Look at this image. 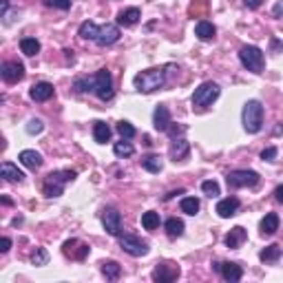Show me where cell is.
Wrapping results in <instances>:
<instances>
[{
  "label": "cell",
  "instance_id": "c3c4849f",
  "mask_svg": "<svg viewBox=\"0 0 283 283\" xmlns=\"http://www.w3.org/2000/svg\"><path fill=\"white\" fill-rule=\"evenodd\" d=\"M274 16H277V18L281 16V5H277V7H274Z\"/></svg>",
  "mask_w": 283,
  "mask_h": 283
},
{
  "label": "cell",
  "instance_id": "4dcf8cb0",
  "mask_svg": "<svg viewBox=\"0 0 283 283\" xmlns=\"http://www.w3.org/2000/svg\"><path fill=\"white\" fill-rule=\"evenodd\" d=\"M164 228H166V232H168V237H181L184 235V221L181 219H177V217H171L168 221L164 224Z\"/></svg>",
  "mask_w": 283,
  "mask_h": 283
},
{
  "label": "cell",
  "instance_id": "484cf974",
  "mask_svg": "<svg viewBox=\"0 0 283 283\" xmlns=\"http://www.w3.org/2000/svg\"><path fill=\"white\" fill-rule=\"evenodd\" d=\"M141 168H146L148 173H159L164 168V161L159 155H148V157H141Z\"/></svg>",
  "mask_w": 283,
  "mask_h": 283
},
{
  "label": "cell",
  "instance_id": "7402d4cb",
  "mask_svg": "<svg viewBox=\"0 0 283 283\" xmlns=\"http://www.w3.org/2000/svg\"><path fill=\"white\" fill-rule=\"evenodd\" d=\"M188 153H190V144H188L186 139H184V137L173 139V146H171V159H173V161L186 159Z\"/></svg>",
  "mask_w": 283,
  "mask_h": 283
},
{
  "label": "cell",
  "instance_id": "7a4b0ae2",
  "mask_svg": "<svg viewBox=\"0 0 283 283\" xmlns=\"http://www.w3.org/2000/svg\"><path fill=\"white\" fill-rule=\"evenodd\" d=\"M241 119H244V129L254 135L264 129V104L259 100H248L244 104V113H241Z\"/></svg>",
  "mask_w": 283,
  "mask_h": 283
},
{
  "label": "cell",
  "instance_id": "4fadbf2b",
  "mask_svg": "<svg viewBox=\"0 0 283 283\" xmlns=\"http://www.w3.org/2000/svg\"><path fill=\"white\" fill-rule=\"evenodd\" d=\"M119 40V27L117 25H104L100 27V33H97V45L100 47H111L115 45V42Z\"/></svg>",
  "mask_w": 283,
  "mask_h": 283
},
{
  "label": "cell",
  "instance_id": "8992f818",
  "mask_svg": "<svg viewBox=\"0 0 283 283\" xmlns=\"http://www.w3.org/2000/svg\"><path fill=\"white\" fill-rule=\"evenodd\" d=\"M259 173L257 171H248V168H239V171H230L226 175L228 188H254L259 184Z\"/></svg>",
  "mask_w": 283,
  "mask_h": 283
},
{
  "label": "cell",
  "instance_id": "d6a6232c",
  "mask_svg": "<svg viewBox=\"0 0 283 283\" xmlns=\"http://www.w3.org/2000/svg\"><path fill=\"white\" fill-rule=\"evenodd\" d=\"M113 153L117 155V157H131L133 153H135V148L129 139H122V141H115V146H113Z\"/></svg>",
  "mask_w": 283,
  "mask_h": 283
},
{
  "label": "cell",
  "instance_id": "e0dca14e",
  "mask_svg": "<svg viewBox=\"0 0 283 283\" xmlns=\"http://www.w3.org/2000/svg\"><path fill=\"white\" fill-rule=\"evenodd\" d=\"M248 239V232H246V228H241V226H235L228 235L224 237V244L230 248V250H237V248H241L244 246V241Z\"/></svg>",
  "mask_w": 283,
  "mask_h": 283
},
{
  "label": "cell",
  "instance_id": "277c9868",
  "mask_svg": "<svg viewBox=\"0 0 283 283\" xmlns=\"http://www.w3.org/2000/svg\"><path fill=\"white\" fill-rule=\"evenodd\" d=\"M239 60H241V65L248 71H252V73H264V69H266V55H264V51H261L259 47H254V45L241 47V51H239Z\"/></svg>",
  "mask_w": 283,
  "mask_h": 283
},
{
  "label": "cell",
  "instance_id": "ba28073f",
  "mask_svg": "<svg viewBox=\"0 0 283 283\" xmlns=\"http://www.w3.org/2000/svg\"><path fill=\"white\" fill-rule=\"evenodd\" d=\"M119 248L126 254H131V257H144V254H148V244L141 241L135 235H119Z\"/></svg>",
  "mask_w": 283,
  "mask_h": 283
},
{
  "label": "cell",
  "instance_id": "5b68a950",
  "mask_svg": "<svg viewBox=\"0 0 283 283\" xmlns=\"http://www.w3.org/2000/svg\"><path fill=\"white\" fill-rule=\"evenodd\" d=\"M219 93H221V89H219L217 82H204V84H199V87L195 89L193 106H197V109H206V106H210L212 102L217 100Z\"/></svg>",
  "mask_w": 283,
  "mask_h": 283
},
{
  "label": "cell",
  "instance_id": "cb8c5ba5",
  "mask_svg": "<svg viewBox=\"0 0 283 283\" xmlns=\"http://www.w3.org/2000/svg\"><path fill=\"white\" fill-rule=\"evenodd\" d=\"M77 33H80V38L84 40H97V33H100V27H97L93 20H87V23L80 25V29H77Z\"/></svg>",
  "mask_w": 283,
  "mask_h": 283
},
{
  "label": "cell",
  "instance_id": "d4e9b609",
  "mask_svg": "<svg viewBox=\"0 0 283 283\" xmlns=\"http://www.w3.org/2000/svg\"><path fill=\"white\" fill-rule=\"evenodd\" d=\"M93 137L97 144H106L111 139V126L106 122H95L93 124Z\"/></svg>",
  "mask_w": 283,
  "mask_h": 283
},
{
  "label": "cell",
  "instance_id": "52a82bcc",
  "mask_svg": "<svg viewBox=\"0 0 283 283\" xmlns=\"http://www.w3.org/2000/svg\"><path fill=\"white\" fill-rule=\"evenodd\" d=\"M93 93L100 97L102 102H109L113 93H115V91H113V75L106 69H100L93 75Z\"/></svg>",
  "mask_w": 283,
  "mask_h": 283
},
{
  "label": "cell",
  "instance_id": "603a6c76",
  "mask_svg": "<svg viewBox=\"0 0 283 283\" xmlns=\"http://www.w3.org/2000/svg\"><path fill=\"white\" fill-rule=\"evenodd\" d=\"M215 33H217L215 25L208 23V20H199V23L195 25V35H197L199 40H204V42L212 40V38H215Z\"/></svg>",
  "mask_w": 283,
  "mask_h": 283
},
{
  "label": "cell",
  "instance_id": "1f68e13d",
  "mask_svg": "<svg viewBox=\"0 0 283 283\" xmlns=\"http://www.w3.org/2000/svg\"><path fill=\"white\" fill-rule=\"evenodd\" d=\"M179 208H181V212H186V215H197V212H199V199H197V197H184L179 201Z\"/></svg>",
  "mask_w": 283,
  "mask_h": 283
},
{
  "label": "cell",
  "instance_id": "f6af8a7d",
  "mask_svg": "<svg viewBox=\"0 0 283 283\" xmlns=\"http://www.w3.org/2000/svg\"><path fill=\"white\" fill-rule=\"evenodd\" d=\"M270 45H272V51H283V42H279L277 38H272Z\"/></svg>",
  "mask_w": 283,
  "mask_h": 283
},
{
  "label": "cell",
  "instance_id": "8fae6325",
  "mask_svg": "<svg viewBox=\"0 0 283 283\" xmlns=\"http://www.w3.org/2000/svg\"><path fill=\"white\" fill-rule=\"evenodd\" d=\"M212 268L221 274V277L226 279V281H230V283H237V281H241V277H244V268L239 266V264H232V261H226V264H212Z\"/></svg>",
  "mask_w": 283,
  "mask_h": 283
},
{
  "label": "cell",
  "instance_id": "7bdbcfd3",
  "mask_svg": "<svg viewBox=\"0 0 283 283\" xmlns=\"http://www.w3.org/2000/svg\"><path fill=\"white\" fill-rule=\"evenodd\" d=\"M244 5L248 9H259V7L264 5V0H244Z\"/></svg>",
  "mask_w": 283,
  "mask_h": 283
},
{
  "label": "cell",
  "instance_id": "7dc6e473",
  "mask_svg": "<svg viewBox=\"0 0 283 283\" xmlns=\"http://www.w3.org/2000/svg\"><path fill=\"white\" fill-rule=\"evenodd\" d=\"M274 197H277L279 204H283V184H281V186H277V190H274Z\"/></svg>",
  "mask_w": 283,
  "mask_h": 283
},
{
  "label": "cell",
  "instance_id": "83f0119b",
  "mask_svg": "<svg viewBox=\"0 0 283 283\" xmlns=\"http://www.w3.org/2000/svg\"><path fill=\"white\" fill-rule=\"evenodd\" d=\"M279 257H281V248H279L277 244L268 246V248H264V250L259 252V259L264 261V264H272V261H279Z\"/></svg>",
  "mask_w": 283,
  "mask_h": 283
},
{
  "label": "cell",
  "instance_id": "b9f144b4",
  "mask_svg": "<svg viewBox=\"0 0 283 283\" xmlns=\"http://www.w3.org/2000/svg\"><path fill=\"white\" fill-rule=\"evenodd\" d=\"M87 254H89V246H87V244H80V250L73 254V259H84Z\"/></svg>",
  "mask_w": 283,
  "mask_h": 283
},
{
  "label": "cell",
  "instance_id": "7c38bea8",
  "mask_svg": "<svg viewBox=\"0 0 283 283\" xmlns=\"http://www.w3.org/2000/svg\"><path fill=\"white\" fill-rule=\"evenodd\" d=\"M179 277V268L173 266V264H157L153 270V279L159 281V283H171Z\"/></svg>",
  "mask_w": 283,
  "mask_h": 283
},
{
  "label": "cell",
  "instance_id": "d590c367",
  "mask_svg": "<svg viewBox=\"0 0 283 283\" xmlns=\"http://www.w3.org/2000/svg\"><path fill=\"white\" fill-rule=\"evenodd\" d=\"M27 133H29V135H40L42 131H45V122H42V119H38V117H33V119H29V122H27Z\"/></svg>",
  "mask_w": 283,
  "mask_h": 283
},
{
  "label": "cell",
  "instance_id": "ee69618b",
  "mask_svg": "<svg viewBox=\"0 0 283 283\" xmlns=\"http://www.w3.org/2000/svg\"><path fill=\"white\" fill-rule=\"evenodd\" d=\"M0 252H9V248H11V239L9 237H3V241H0Z\"/></svg>",
  "mask_w": 283,
  "mask_h": 283
},
{
  "label": "cell",
  "instance_id": "60d3db41",
  "mask_svg": "<svg viewBox=\"0 0 283 283\" xmlns=\"http://www.w3.org/2000/svg\"><path fill=\"white\" fill-rule=\"evenodd\" d=\"M277 148H274V146H268L266 148V151L264 153H261V159H264V161H274V159H277Z\"/></svg>",
  "mask_w": 283,
  "mask_h": 283
},
{
  "label": "cell",
  "instance_id": "f1b7e54d",
  "mask_svg": "<svg viewBox=\"0 0 283 283\" xmlns=\"http://www.w3.org/2000/svg\"><path fill=\"white\" fill-rule=\"evenodd\" d=\"M102 274L109 281H115V279H119V274H122V268H119L117 261H104V264H102Z\"/></svg>",
  "mask_w": 283,
  "mask_h": 283
},
{
  "label": "cell",
  "instance_id": "3957f363",
  "mask_svg": "<svg viewBox=\"0 0 283 283\" xmlns=\"http://www.w3.org/2000/svg\"><path fill=\"white\" fill-rule=\"evenodd\" d=\"M75 171H53L45 177V184H42V190H45L47 197H60L62 190H65V184L75 179Z\"/></svg>",
  "mask_w": 283,
  "mask_h": 283
},
{
  "label": "cell",
  "instance_id": "bcb514c9",
  "mask_svg": "<svg viewBox=\"0 0 283 283\" xmlns=\"http://www.w3.org/2000/svg\"><path fill=\"white\" fill-rule=\"evenodd\" d=\"M0 9H3V18H7V11H9V0H0Z\"/></svg>",
  "mask_w": 283,
  "mask_h": 283
},
{
  "label": "cell",
  "instance_id": "ac0fdd59",
  "mask_svg": "<svg viewBox=\"0 0 283 283\" xmlns=\"http://www.w3.org/2000/svg\"><path fill=\"white\" fill-rule=\"evenodd\" d=\"M18 159H20V164L27 166L29 171H38V168L42 166V155L38 151H31V148H27V151L20 153Z\"/></svg>",
  "mask_w": 283,
  "mask_h": 283
},
{
  "label": "cell",
  "instance_id": "5bb4252c",
  "mask_svg": "<svg viewBox=\"0 0 283 283\" xmlns=\"http://www.w3.org/2000/svg\"><path fill=\"white\" fill-rule=\"evenodd\" d=\"M53 93H55V89H53V84H49V82L33 84L31 91H29L33 102H47V100H51V97H53Z\"/></svg>",
  "mask_w": 283,
  "mask_h": 283
},
{
  "label": "cell",
  "instance_id": "8d00e7d4",
  "mask_svg": "<svg viewBox=\"0 0 283 283\" xmlns=\"http://www.w3.org/2000/svg\"><path fill=\"white\" fill-rule=\"evenodd\" d=\"M201 190L206 197H219V184L215 179H206L201 181Z\"/></svg>",
  "mask_w": 283,
  "mask_h": 283
},
{
  "label": "cell",
  "instance_id": "74e56055",
  "mask_svg": "<svg viewBox=\"0 0 283 283\" xmlns=\"http://www.w3.org/2000/svg\"><path fill=\"white\" fill-rule=\"evenodd\" d=\"M73 89L77 93H87V91H93V80H89V77H77L73 82Z\"/></svg>",
  "mask_w": 283,
  "mask_h": 283
},
{
  "label": "cell",
  "instance_id": "30bf717a",
  "mask_svg": "<svg viewBox=\"0 0 283 283\" xmlns=\"http://www.w3.org/2000/svg\"><path fill=\"white\" fill-rule=\"evenodd\" d=\"M102 226L109 235L119 237V232H122V215H119L115 208H104L102 210Z\"/></svg>",
  "mask_w": 283,
  "mask_h": 283
},
{
  "label": "cell",
  "instance_id": "f35d334b",
  "mask_svg": "<svg viewBox=\"0 0 283 283\" xmlns=\"http://www.w3.org/2000/svg\"><path fill=\"white\" fill-rule=\"evenodd\" d=\"M45 5L53 7V9H60V11L71 9V0H45Z\"/></svg>",
  "mask_w": 283,
  "mask_h": 283
},
{
  "label": "cell",
  "instance_id": "f546056e",
  "mask_svg": "<svg viewBox=\"0 0 283 283\" xmlns=\"http://www.w3.org/2000/svg\"><path fill=\"white\" fill-rule=\"evenodd\" d=\"M159 212H155V210H148L141 215V226H144V230H157L159 228Z\"/></svg>",
  "mask_w": 283,
  "mask_h": 283
},
{
  "label": "cell",
  "instance_id": "ffe728a7",
  "mask_svg": "<svg viewBox=\"0 0 283 283\" xmlns=\"http://www.w3.org/2000/svg\"><path fill=\"white\" fill-rule=\"evenodd\" d=\"M259 230H261V235H264V237H272L274 232L279 230V215H277V212H268V215L261 219Z\"/></svg>",
  "mask_w": 283,
  "mask_h": 283
},
{
  "label": "cell",
  "instance_id": "9c48e42d",
  "mask_svg": "<svg viewBox=\"0 0 283 283\" xmlns=\"http://www.w3.org/2000/svg\"><path fill=\"white\" fill-rule=\"evenodd\" d=\"M0 75H3V80L7 84L20 82V80H23V75H25L23 62H18V60H7V62H3V67H0Z\"/></svg>",
  "mask_w": 283,
  "mask_h": 283
},
{
  "label": "cell",
  "instance_id": "44dd1931",
  "mask_svg": "<svg viewBox=\"0 0 283 283\" xmlns=\"http://www.w3.org/2000/svg\"><path fill=\"white\" fill-rule=\"evenodd\" d=\"M0 175L5 177V181H18L20 184L25 179V173L20 171L13 161H3V166H0Z\"/></svg>",
  "mask_w": 283,
  "mask_h": 283
},
{
  "label": "cell",
  "instance_id": "ab89813d",
  "mask_svg": "<svg viewBox=\"0 0 283 283\" xmlns=\"http://www.w3.org/2000/svg\"><path fill=\"white\" fill-rule=\"evenodd\" d=\"M166 133L171 135V139H177V137H181L184 133H186V126H184V124H171Z\"/></svg>",
  "mask_w": 283,
  "mask_h": 283
},
{
  "label": "cell",
  "instance_id": "6da1fadb",
  "mask_svg": "<svg viewBox=\"0 0 283 283\" xmlns=\"http://www.w3.org/2000/svg\"><path fill=\"white\" fill-rule=\"evenodd\" d=\"M133 84L139 93H153L166 84V71L164 69H146L133 77Z\"/></svg>",
  "mask_w": 283,
  "mask_h": 283
},
{
  "label": "cell",
  "instance_id": "836d02e7",
  "mask_svg": "<svg viewBox=\"0 0 283 283\" xmlns=\"http://www.w3.org/2000/svg\"><path fill=\"white\" fill-rule=\"evenodd\" d=\"M117 133L122 135V139H133L135 137V126L131 122H126V119H122V122H117Z\"/></svg>",
  "mask_w": 283,
  "mask_h": 283
},
{
  "label": "cell",
  "instance_id": "4316f807",
  "mask_svg": "<svg viewBox=\"0 0 283 283\" xmlns=\"http://www.w3.org/2000/svg\"><path fill=\"white\" fill-rule=\"evenodd\" d=\"M20 51L25 55H29V58H33V55L40 53V42L35 38H23L20 40Z\"/></svg>",
  "mask_w": 283,
  "mask_h": 283
},
{
  "label": "cell",
  "instance_id": "2e32d148",
  "mask_svg": "<svg viewBox=\"0 0 283 283\" xmlns=\"http://www.w3.org/2000/svg\"><path fill=\"white\" fill-rule=\"evenodd\" d=\"M237 210H239V199H237V197H226V199H219L217 208H215V212L221 219H228L232 215H237Z\"/></svg>",
  "mask_w": 283,
  "mask_h": 283
},
{
  "label": "cell",
  "instance_id": "9a60e30c",
  "mask_svg": "<svg viewBox=\"0 0 283 283\" xmlns=\"http://www.w3.org/2000/svg\"><path fill=\"white\" fill-rule=\"evenodd\" d=\"M171 111H168V106L164 104H159L157 109H155L153 113V126H155V131H168V126H171Z\"/></svg>",
  "mask_w": 283,
  "mask_h": 283
},
{
  "label": "cell",
  "instance_id": "d6986e66",
  "mask_svg": "<svg viewBox=\"0 0 283 283\" xmlns=\"http://www.w3.org/2000/svg\"><path fill=\"white\" fill-rule=\"evenodd\" d=\"M141 18V11L137 9V7H129V9H122L117 13V25L119 27H133L137 25Z\"/></svg>",
  "mask_w": 283,
  "mask_h": 283
},
{
  "label": "cell",
  "instance_id": "e575fe53",
  "mask_svg": "<svg viewBox=\"0 0 283 283\" xmlns=\"http://www.w3.org/2000/svg\"><path fill=\"white\" fill-rule=\"evenodd\" d=\"M31 264L33 266H47L49 264V252L45 248H35V252L31 254Z\"/></svg>",
  "mask_w": 283,
  "mask_h": 283
}]
</instances>
